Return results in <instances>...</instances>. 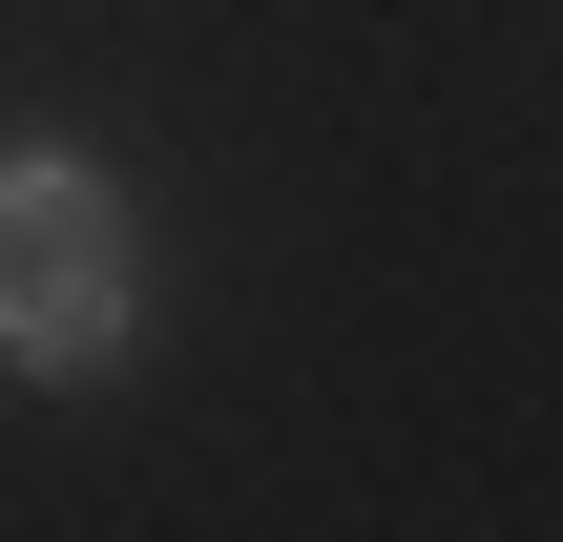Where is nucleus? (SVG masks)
Masks as SVG:
<instances>
[{
  "mask_svg": "<svg viewBox=\"0 0 563 542\" xmlns=\"http://www.w3.org/2000/svg\"><path fill=\"white\" fill-rule=\"evenodd\" d=\"M0 355L21 376H104L125 355V209L63 146H0Z\"/></svg>",
  "mask_w": 563,
  "mask_h": 542,
  "instance_id": "nucleus-1",
  "label": "nucleus"
}]
</instances>
